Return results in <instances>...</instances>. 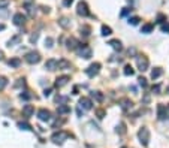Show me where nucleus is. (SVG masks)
<instances>
[{"mask_svg": "<svg viewBox=\"0 0 169 148\" xmlns=\"http://www.w3.org/2000/svg\"><path fill=\"white\" fill-rule=\"evenodd\" d=\"M68 138H69V133L63 132V130H60V132H56V133L51 136V141H53L54 144H63Z\"/></svg>", "mask_w": 169, "mask_h": 148, "instance_id": "f257e3e1", "label": "nucleus"}, {"mask_svg": "<svg viewBox=\"0 0 169 148\" xmlns=\"http://www.w3.org/2000/svg\"><path fill=\"white\" fill-rule=\"evenodd\" d=\"M26 61L30 63V64H36V63L41 61V54L37 51H30V53L26 54Z\"/></svg>", "mask_w": 169, "mask_h": 148, "instance_id": "f03ea898", "label": "nucleus"}, {"mask_svg": "<svg viewBox=\"0 0 169 148\" xmlns=\"http://www.w3.org/2000/svg\"><path fill=\"white\" fill-rule=\"evenodd\" d=\"M130 11H132V9H129V8H124L123 11H121V17H126V15H127V14H129Z\"/></svg>", "mask_w": 169, "mask_h": 148, "instance_id": "79ce46f5", "label": "nucleus"}, {"mask_svg": "<svg viewBox=\"0 0 169 148\" xmlns=\"http://www.w3.org/2000/svg\"><path fill=\"white\" fill-rule=\"evenodd\" d=\"M8 64L11 66V68H18L20 64H21V60L18 57H15V58H11L9 61H8Z\"/></svg>", "mask_w": 169, "mask_h": 148, "instance_id": "5701e85b", "label": "nucleus"}, {"mask_svg": "<svg viewBox=\"0 0 169 148\" xmlns=\"http://www.w3.org/2000/svg\"><path fill=\"white\" fill-rule=\"evenodd\" d=\"M70 68V63L68 60H58L57 61V69H69Z\"/></svg>", "mask_w": 169, "mask_h": 148, "instance_id": "aec40b11", "label": "nucleus"}, {"mask_svg": "<svg viewBox=\"0 0 169 148\" xmlns=\"http://www.w3.org/2000/svg\"><path fill=\"white\" fill-rule=\"evenodd\" d=\"M57 112H58V114H69V112H70V108H69L68 105H58Z\"/></svg>", "mask_w": 169, "mask_h": 148, "instance_id": "412c9836", "label": "nucleus"}, {"mask_svg": "<svg viewBox=\"0 0 169 148\" xmlns=\"http://www.w3.org/2000/svg\"><path fill=\"white\" fill-rule=\"evenodd\" d=\"M78 41L75 39V37H69L68 41H66V46H68L69 49H77L78 48Z\"/></svg>", "mask_w": 169, "mask_h": 148, "instance_id": "4468645a", "label": "nucleus"}, {"mask_svg": "<svg viewBox=\"0 0 169 148\" xmlns=\"http://www.w3.org/2000/svg\"><path fill=\"white\" fill-rule=\"evenodd\" d=\"M91 96H93L97 102H102V100H103V94H102L100 91H91Z\"/></svg>", "mask_w": 169, "mask_h": 148, "instance_id": "a878e982", "label": "nucleus"}, {"mask_svg": "<svg viewBox=\"0 0 169 148\" xmlns=\"http://www.w3.org/2000/svg\"><path fill=\"white\" fill-rule=\"evenodd\" d=\"M49 94H51V88H48V90H45V91H44V96H45V97H48Z\"/></svg>", "mask_w": 169, "mask_h": 148, "instance_id": "49530a36", "label": "nucleus"}, {"mask_svg": "<svg viewBox=\"0 0 169 148\" xmlns=\"http://www.w3.org/2000/svg\"><path fill=\"white\" fill-rule=\"evenodd\" d=\"M168 94H169V87H168Z\"/></svg>", "mask_w": 169, "mask_h": 148, "instance_id": "603ef678", "label": "nucleus"}, {"mask_svg": "<svg viewBox=\"0 0 169 148\" xmlns=\"http://www.w3.org/2000/svg\"><path fill=\"white\" fill-rule=\"evenodd\" d=\"M117 132H118L120 135H123V133H126V126H124L123 123H121V124H120V126H118V127H117Z\"/></svg>", "mask_w": 169, "mask_h": 148, "instance_id": "473e14b6", "label": "nucleus"}, {"mask_svg": "<svg viewBox=\"0 0 169 148\" xmlns=\"http://www.w3.org/2000/svg\"><path fill=\"white\" fill-rule=\"evenodd\" d=\"M138 136L141 139V144L142 145H148V141H150V132H148V129L147 127H142L139 132H138Z\"/></svg>", "mask_w": 169, "mask_h": 148, "instance_id": "7ed1b4c3", "label": "nucleus"}, {"mask_svg": "<svg viewBox=\"0 0 169 148\" xmlns=\"http://www.w3.org/2000/svg\"><path fill=\"white\" fill-rule=\"evenodd\" d=\"M139 85H142V87H147V80L145 78H142V76H141V78H139Z\"/></svg>", "mask_w": 169, "mask_h": 148, "instance_id": "58836bf2", "label": "nucleus"}, {"mask_svg": "<svg viewBox=\"0 0 169 148\" xmlns=\"http://www.w3.org/2000/svg\"><path fill=\"white\" fill-rule=\"evenodd\" d=\"M45 69H48V70H56L57 69V60L49 58V60L45 63Z\"/></svg>", "mask_w": 169, "mask_h": 148, "instance_id": "dca6fc26", "label": "nucleus"}, {"mask_svg": "<svg viewBox=\"0 0 169 148\" xmlns=\"http://www.w3.org/2000/svg\"><path fill=\"white\" fill-rule=\"evenodd\" d=\"M24 84H26V82H24V80H18V82L15 84V87H21V85L24 87Z\"/></svg>", "mask_w": 169, "mask_h": 148, "instance_id": "37998d69", "label": "nucleus"}, {"mask_svg": "<svg viewBox=\"0 0 169 148\" xmlns=\"http://www.w3.org/2000/svg\"><path fill=\"white\" fill-rule=\"evenodd\" d=\"M162 30H163V32H168V33H169V24H163V25H162Z\"/></svg>", "mask_w": 169, "mask_h": 148, "instance_id": "c03bdc74", "label": "nucleus"}, {"mask_svg": "<svg viewBox=\"0 0 169 148\" xmlns=\"http://www.w3.org/2000/svg\"><path fill=\"white\" fill-rule=\"evenodd\" d=\"M9 3H11V0H0V9L6 8V6H8Z\"/></svg>", "mask_w": 169, "mask_h": 148, "instance_id": "f704fd0d", "label": "nucleus"}, {"mask_svg": "<svg viewBox=\"0 0 169 148\" xmlns=\"http://www.w3.org/2000/svg\"><path fill=\"white\" fill-rule=\"evenodd\" d=\"M108 45H111L115 51H121V48H123V46H121V42H120V41H117V39L109 41V42H108Z\"/></svg>", "mask_w": 169, "mask_h": 148, "instance_id": "6ab92c4d", "label": "nucleus"}, {"mask_svg": "<svg viewBox=\"0 0 169 148\" xmlns=\"http://www.w3.org/2000/svg\"><path fill=\"white\" fill-rule=\"evenodd\" d=\"M53 44H54V41H53L51 37H46L45 39V46L46 48H53Z\"/></svg>", "mask_w": 169, "mask_h": 148, "instance_id": "72a5a7b5", "label": "nucleus"}, {"mask_svg": "<svg viewBox=\"0 0 169 148\" xmlns=\"http://www.w3.org/2000/svg\"><path fill=\"white\" fill-rule=\"evenodd\" d=\"M168 109H169V106H168Z\"/></svg>", "mask_w": 169, "mask_h": 148, "instance_id": "864d4df0", "label": "nucleus"}, {"mask_svg": "<svg viewBox=\"0 0 169 148\" xmlns=\"http://www.w3.org/2000/svg\"><path fill=\"white\" fill-rule=\"evenodd\" d=\"M78 54H79V57L90 58V57H91V49H90V46H87V45H79Z\"/></svg>", "mask_w": 169, "mask_h": 148, "instance_id": "0eeeda50", "label": "nucleus"}, {"mask_svg": "<svg viewBox=\"0 0 169 148\" xmlns=\"http://www.w3.org/2000/svg\"><path fill=\"white\" fill-rule=\"evenodd\" d=\"M123 148H124V147H123Z\"/></svg>", "mask_w": 169, "mask_h": 148, "instance_id": "5fc2aeb1", "label": "nucleus"}, {"mask_svg": "<svg viewBox=\"0 0 169 148\" xmlns=\"http://www.w3.org/2000/svg\"><path fill=\"white\" fill-rule=\"evenodd\" d=\"M148 102H150V96L145 94V97H144V103H148Z\"/></svg>", "mask_w": 169, "mask_h": 148, "instance_id": "09e8293b", "label": "nucleus"}, {"mask_svg": "<svg viewBox=\"0 0 169 148\" xmlns=\"http://www.w3.org/2000/svg\"><path fill=\"white\" fill-rule=\"evenodd\" d=\"M81 34H84V36H90V27H88V25L81 27Z\"/></svg>", "mask_w": 169, "mask_h": 148, "instance_id": "7c9ffc66", "label": "nucleus"}, {"mask_svg": "<svg viewBox=\"0 0 169 148\" xmlns=\"http://www.w3.org/2000/svg\"><path fill=\"white\" fill-rule=\"evenodd\" d=\"M97 115H99V118H103V115H105V111L99 109V111H97Z\"/></svg>", "mask_w": 169, "mask_h": 148, "instance_id": "a18cd8bd", "label": "nucleus"}, {"mask_svg": "<svg viewBox=\"0 0 169 148\" xmlns=\"http://www.w3.org/2000/svg\"><path fill=\"white\" fill-rule=\"evenodd\" d=\"M153 93H156V94L160 93V84H157V85H154V87H153Z\"/></svg>", "mask_w": 169, "mask_h": 148, "instance_id": "ea45409f", "label": "nucleus"}, {"mask_svg": "<svg viewBox=\"0 0 169 148\" xmlns=\"http://www.w3.org/2000/svg\"><path fill=\"white\" fill-rule=\"evenodd\" d=\"M132 105H133V103H132L130 99H121V100H120V106L123 108L124 111H127L129 108H132Z\"/></svg>", "mask_w": 169, "mask_h": 148, "instance_id": "a211bd4d", "label": "nucleus"}, {"mask_svg": "<svg viewBox=\"0 0 169 148\" xmlns=\"http://www.w3.org/2000/svg\"><path fill=\"white\" fill-rule=\"evenodd\" d=\"M20 97H21V99H24V100H29V99H32V94H30L29 91H24V93H21V94H20Z\"/></svg>", "mask_w": 169, "mask_h": 148, "instance_id": "2f4dec72", "label": "nucleus"}, {"mask_svg": "<svg viewBox=\"0 0 169 148\" xmlns=\"http://www.w3.org/2000/svg\"><path fill=\"white\" fill-rule=\"evenodd\" d=\"M99 70H100V63H93L91 66H88V68L85 69V75L93 78V76H96L99 73Z\"/></svg>", "mask_w": 169, "mask_h": 148, "instance_id": "20e7f679", "label": "nucleus"}, {"mask_svg": "<svg viewBox=\"0 0 169 148\" xmlns=\"http://www.w3.org/2000/svg\"><path fill=\"white\" fill-rule=\"evenodd\" d=\"M18 129H21V130H33V129H32V126L29 124V123H26V121H20V123H18Z\"/></svg>", "mask_w": 169, "mask_h": 148, "instance_id": "b1692460", "label": "nucleus"}, {"mask_svg": "<svg viewBox=\"0 0 169 148\" xmlns=\"http://www.w3.org/2000/svg\"><path fill=\"white\" fill-rule=\"evenodd\" d=\"M162 73H163V70L160 68L153 69V72H151V80H157L159 76H162Z\"/></svg>", "mask_w": 169, "mask_h": 148, "instance_id": "4be33fe9", "label": "nucleus"}, {"mask_svg": "<svg viewBox=\"0 0 169 148\" xmlns=\"http://www.w3.org/2000/svg\"><path fill=\"white\" fill-rule=\"evenodd\" d=\"M2 58H3V53L0 51V60H2Z\"/></svg>", "mask_w": 169, "mask_h": 148, "instance_id": "3c124183", "label": "nucleus"}, {"mask_svg": "<svg viewBox=\"0 0 169 148\" xmlns=\"http://www.w3.org/2000/svg\"><path fill=\"white\" fill-rule=\"evenodd\" d=\"M70 80L68 75H63V76H58L56 80V87L57 88H61V87H65L66 84H68V81Z\"/></svg>", "mask_w": 169, "mask_h": 148, "instance_id": "9d476101", "label": "nucleus"}, {"mask_svg": "<svg viewBox=\"0 0 169 148\" xmlns=\"http://www.w3.org/2000/svg\"><path fill=\"white\" fill-rule=\"evenodd\" d=\"M72 3H73V0H63V5H65L66 8H69Z\"/></svg>", "mask_w": 169, "mask_h": 148, "instance_id": "a19ab883", "label": "nucleus"}, {"mask_svg": "<svg viewBox=\"0 0 169 148\" xmlns=\"http://www.w3.org/2000/svg\"><path fill=\"white\" fill-rule=\"evenodd\" d=\"M12 21H14L15 25H24V23H26V17H24L23 14H15L14 18H12Z\"/></svg>", "mask_w": 169, "mask_h": 148, "instance_id": "f8f14e48", "label": "nucleus"}, {"mask_svg": "<svg viewBox=\"0 0 169 148\" xmlns=\"http://www.w3.org/2000/svg\"><path fill=\"white\" fill-rule=\"evenodd\" d=\"M37 39H39V33H33L30 36V42H32V44H36Z\"/></svg>", "mask_w": 169, "mask_h": 148, "instance_id": "c9c22d12", "label": "nucleus"}, {"mask_svg": "<svg viewBox=\"0 0 169 148\" xmlns=\"http://www.w3.org/2000/svg\"><path fill=\"white\" fill-rule=\"evenodd\" d=\"M5 29H6V25H5V24H0V32H2V30H5Z\"/></svg>", "mask_w": 169, "mask_h": 148, "instance_id": "8fccbe9b", "label": "nucleus"}, {"mask_svg": "<svg viewBox=\"0 0 169 148\" xmlns=\"http://www.w3.org/2000/svg\"><path fill=\"white\" fill-rule=\"evenodd\" d=\"M77 12H78V15H81V17H88V15H90L88 6H87L85 2H79L78 6H77Z\"/></svg>", "mask_w": 169, "mask_h": 148, "instance_id": "423d86ee", "label": "nucleus"}, {"mask_svg": "<svg viewBox=\"0 0 169 148\" xmlns=\"http://www.w3.org/2000/svg\"><path fill=\"white\" fill-rule=\"evenodd\" d=\"M37 117H39L41 121H49V120H51V112H49L48 109H39Z\"/></svg>", "mask_w": 169, "mask_h": 148, "instance_id": "1a4fd4ad", "label": "nucleus"}, {"mask_svg": "<svg viewBox=\"0 0 169 148\" xmlns=\"http://www.w3.org/2000/svg\"><path fill=\"white\" fill-rule=\"evenodd\" d=\"M79 108H82L84 111H90L93 108V102H91L88 97H81L79 99Z\"/></svg>", "mask_w": 169, "mask_h": 148, "instance_id": "6e6552de", "label": "nucleus"}, {"mask_svg": "<svg viewBox=\"0 0 169 148\" xmlns=\"http://www.w3.org/2000/svg\"><path fill=\"white\" fill-rule=\"evenodd\" d=\"M58 25L63 27V29H69V27H70V18H68V17H61V18L58 20Z\"/></svg>", "mask_w": 169, "mask_h": 148, "instance_id": "2eb2a0df", "label": "nucleus"}, {"mask_svg": "<svg viewBox=\"0 0 169 148\" xmlns=\"http://www.w3.org/2000/svg\"><path fill=\"white\" fill-rule=\"evenodd\" d=\"M24 6H26V8H27V11H29V15H30V17H34V6L33 5H30V3H24Z\"/></svg>", "mask_w": 169, "mask_h": 148, "instance_id": "c756f323", "label": "nucleus"}, {"mask_svg": "<svg viewBox=\"0 0 169 148\" xmlns=\"http://www.w3.org/2000/svg\"><path fill=\"white\" fill-rule=\"evenodd\" d=\"M157 117H159V120H165L166 118V106L162 105V103L157 105Z\"/></svg>", "mask_w": 169, "mask_h": 148, "instance_id": "ddd939ff", "label": "nucleus"}, {"mask_svg": "<svg viewBox=\"0 0 169 148\" xmlns=\"http://www.w3.org/2000/svg\"><path fill=\"white\" fill-rule=\"evenodd\" d=\"M34 114V106L33 105H24L23 106V115L26 118H29V117H32Z\"/></svg>", "mask_w": 169, "mask_h": 148, "instance_id": "9b49d317", "label": "nucleus"}, {"mask_svg": "<svg viewBox=\"0 0 169 148\" xmlns=\"http://www.w3.org/2000/svg\"><path fill=\"white\" fill-rule=\"evenodd\" d=\"M150 32H153V24H145V25H142L141 33H150Z\"/></svg>", "mask_w": 169, "mask_h": 148, "instance_id": "bb28decb", "label": "nucleus"}, {"mask_svg": "<svg viewBox=\"0 0 169 148\" xmlns=\"http://www.w3.org/2000/svg\"><path fill=\"white\" fill-rule=\"evenodd\" d=\"M102 34H103V36H109V34H112L111 27H108V25H102Z\"/></svg>", "mask_w": 169, "mask_h": 148, "instance_id": "cd10ccee", "label": "nucleus"}, {"mask_svg": "<svg viewBox=\"0 0 169 148\" xmlns=\"http://www.w3.org/2000/svg\"><path fill=\"white\" fill-rule=\"evenodd\" d=\"M21 39H23V34H15L14 37H11V39H9L8 46H12V45H15V44H20V42H21Z\"/></svg>", "mask_w": 169, "mask_h": 148, "instance_id": "f3484780", "label": "nucleus"}, {"mask_svg": "<svg viewBox=\"0 0 169 148\" xmlns=\"http://www.w3.org/2000/svg\"><path fill=\"white\" fill-rule=\"evenodd\" d=\"M136 63H138V69L141 70V72H144V70H147L148 69V58L144 57V56H138L136 57Z\"/></svg>", "mask_w": 169, "mask_h": 148, "instance_id": "39448f33", "label": "nucleus"}, {"mask_svg": "<svg viewBox=\"0 0 169 148\" xmlns=\"http://www.w3.org/2000/svg\"><path fill=\"white\" fill-rule=\"evenodd\" d=\"M166 21V17L163 15V14H159L157 15V23H165Z\"/></svg>", "mask_w": 169, "mask_h": 148, "instance_id": "4c0bfd02", "label": "nucleus"}, {"mask_svg": "<svg viewBox=\"0 0 169 148\" xmlns=\"http://www.w3.org/2000/svg\"><path fill=\"white\" fill-rule=\"evenodd\" d=\"M139 23V18L138 17H133V18H129V24H132V25H136V24Z\"/></svg>", "mask_w": 169, "mask_h": 148, "instance_id": "e433bc0d", "label": "nucleus"}, {"mask_svg": "<svg viewBox=\"0 0 169 148\" xmlns=\"http://www.w3.org/2000/svg\"><path fill=\"white\" fill-rule=\"evenodd\" d=\"M129 54H132V56H135V54H136L135 48H129Z\"/></svg>", "mask_w": 169, "mask_h": 148, "instance_id": "de8ad7c7", "label": "nucleus"}, {"mask_svg": "<svg viewBox=\"0 0 169 148\" xmlns=\"http://www.w3.org/2000/svg\"><path fill=\"white\" fill-rule=\"evenodd\" d=\"M133 73H135V70H133V68H132L130 64H126V66H124V75H127V76L130 75V76H132Z\"/></svg>", "mask_w": 169, "mask_h": 148, "instance_id": "393cba45", "label": "nucleus"}, {"mask_svg": "<svg viewBox=\"0 0 169 148\" xmlns=\"http://www.w3.org/2000/svg\"><path fill=\"white\" fill-rule=\"evenodd\" d=\"M6 85H8V78L6 76H0V91L5 90Z\"/></svg>", "mask_w": 169, "mask_h": 148, "instance_id": "c85d7f7f", "label": "nucleus"}]
</instances>
